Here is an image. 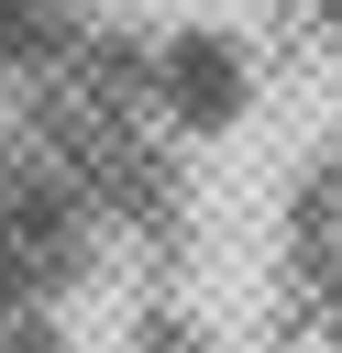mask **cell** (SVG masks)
I'll list each match as a JSON object with an SVG mask.
<instances>
[{
	"mask_svg": "<svg viewBox=\"0 0 342 353\" xmlns=\"http://www.w3.org/2000/svg\"><path fill=\"white\" fill-rule=\"evenodd\" d=\"M132 353H210V331H199L188 309H143V331H132Z\"/></svg>",
	"mask_w": 342,
	"mask_h": 353,
	"instance_id": "7a4b0ae2",
	"label": "cell"
},
{
	"mask_svg": "<svg viewBox=\"0 0 342 353\" xmlns=\"http://www.w3.org/2000/svg\"><path fill=\"white\" fill-rule=\"evenodd\" d=\"M243 99H254V44L221 22H177L143 55V110H165L177 132H221V121H243Z\"/></svg>",
	"mask_w": 342,
	"mask_h": 353,
	"instance_id": "6da1fadb",
	"label": "cell"
},
{
	"mask_svg": "<svg viewBox=\"0 0 342 353\" xmlns=\"http://www.w3.org/2000/svg\"><path fill=\"white\" fill-rule=\"evenodd\" d=\"M0 353H66V342H55V320H11V331H0Z\"/></svg>",
	"mask_w": 342,
	"mask_h": 353,
	"instance_id": "3957f363",
	"label": "cell"
}]
</instances>
